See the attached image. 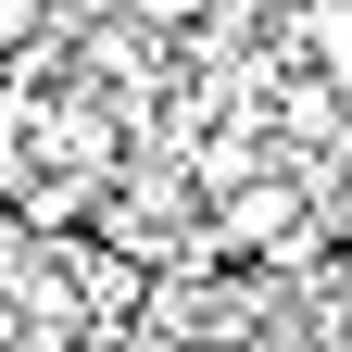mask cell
Returning a JSON list of instances; mask_svg holds the SVG:
<instances>
[{"mask_svg":"<svg viewBox=\"0 0 352 352\" xmlns=\"http://www.w3.org/2000/svg\"><path fill=\"white\" fill-rule=\"evenodd\" d=\"M113 13H139V25H151V38H189V25H201V13H214V0H113Z\"/></svg>","mask_w":352,"mask_h":352,"instance_id":"cell-1","label":"cell"}]
</instances>
